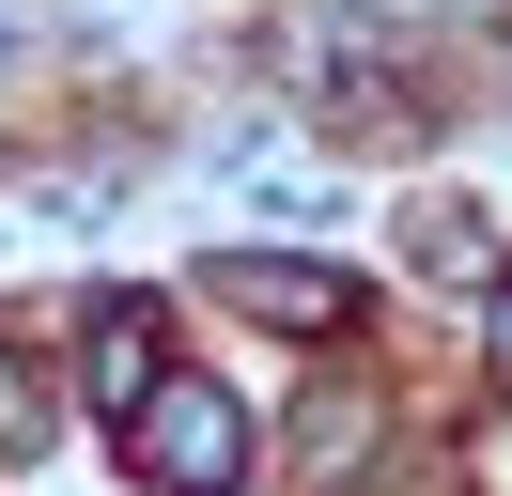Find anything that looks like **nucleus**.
I'll return each mask as SVG.
<instances>
[{"label":"nucleus","instance_id":"1","mask_svg":"<svg viewBox=\"0 0 512 496\" xmlns=\"http://www.w3.org/2000/svg\"><path fill=\"white\" fill-rule=\"evenodd\" d=\"M125 450H140V481L156 496H233V465H249V419H233L218 388H156L125 419Z\"/></svg>","mask_w":512,"mask_h":496},{"label":"nucleus","instance_id":"2","mask_svg":"<svg viewBox=\"0 0 512 496\" xmlns=\"http://www.w3.org/2000/svg\"><path fill=\"white\" fill-rule=\"evenodd\" d=\"M497 372H512V295H497Z\"/></svg>","mask_w":512,"mask_h":496}]
</instances>
